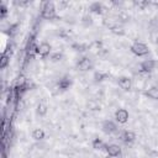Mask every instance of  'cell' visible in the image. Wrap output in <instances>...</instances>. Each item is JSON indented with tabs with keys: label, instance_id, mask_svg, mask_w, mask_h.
Instances as JSON below:
<instances>
[{
	"label": "cell",
	"instance_id": "1",
	"mask_svg": "<svg viewBox=\"0 0 158 158\" xmlns=\"http://www.w3.org/2000/svg\"><path fill=\"white\" fill-rule=\"evenodd\" d=\"M131 52L138 57H142V56H146L148 53V47L144 44V43H141V42H135L132 46H131Z\"/></svg>",
	"mask_w": 158,
	"mask_h": 158
},
{
	"label": "cell",
	"instance_id": "2",
	"mask_svg": "<svg viewBox=\"0 0 158 158\" xmlns=\"http://www.w3.org/2000/svg\"><path fill=\"white\" fill-rule=\"evenodd\" d=\"M42 15H43L44 19H48V20L53 19L56 16V7H54L53 2H47L46 4V6H44V9L42 11Z\"/></svg>",
	"mask_w": 158,
	"mask_h": 158
},
{
	"label": "cell",
	"instance_id": "3",
	"mask_svg": "<svg viewBox=\"0 0 158 158\" xmlns=\"http://www.w3.org/2000/svg\"><path fill=\"white\" fill-rule=\"evenodd\" d=\"M115 118L118 123H126L128 121V111L126 109H118L115 112Z\"/></svg>",
	"mask_w": 158,
	"mask_h": 158
},
{
	"label": "cell",
	"instance_id": "4",
	"mask_svg": "<svg viewBox=\"0 0 158 158\" xmlns=\"http://www.w3.org/2000/svg\"><path fill=\"white\" fill-rule=\"evenodd\" d=\"M120 138H121L123 142H126V143H132V142L136 139V135H135L132 131H125V132H122V133L120 135Z\"/></svg>",
	"mask_w": 158,
	"mask_h": 158
},
{
	"label": "cell",
	"instance_id": "5",
	"mask_svg": "<svg viewBox=\"0 0 158 158\" xmlns=\"http://www.w3.org/2000/svg\"><path fill=\"white\" fill-rule=\"evenodd\" d=\"M106 152L110 157H117L121 153V148L117 144H109L106 146Z\"/></svg>",
	"mask_w": 158,
	"mask_h": 158
},
{
	"label": "cell",
	"instance_id": "6",
	"mask_svg": "<svg viewBox=\"0 0 158 158\" xmlns=\"http://www.w3.org/2000/svg\"><path fill=\"white\" fill-rule=\"evenodd\" d=\"M49 52H51V46H49L48 43H46V42L41 43V44L37 47V54H40V56H42V57L49 54Z\"/></svg>",
	"mask_w": 158,
	"mask_h": 158
},
{
	"label": "cell",
	"instance_id": "7",
	"mask_svg": "<svg viewBox=\"0 0 158 158\" xmlns=\"http://www.w3.org/2000/svg\"><path fill=\"white\" fill-rule=\"evenodd\" d=\"M118 85H120L123 90H130L131 86H132V83H131V79H130V78L122 77V78L118 80Z\"/></svg>",
	"mask_w": 158,
	"mask_h": 158
},
{
	"label": "cell",
	"instance_id": "8",
	"mask_svg": "<svg viewBox=\"0 0 158 158\" xmlns=\"http://www.w3.org/2000/svg\"><path fill=\"white\" fill-rule=\"evenodd\" d=\"M154 65H156L154 60H152V59H147V60L142 62V64H141V70H144V72L148 73L149 70H152V69L154 68Z\"/></svg>",
	"mask_w": 158,
	"mask_h": 158
},
{
	"label": "cell",
	"instance_id": "9",
	"mask_svg": "<svg viewBox=\"0 0 158 158\" xmlns=\"http://www.w3.org/2000/svg\"><path fill=\"white\" fill-rule=\"evenodd\" d=\"M78 68L80 70H88L90 68V60L88 58H83L81 60H79L78 63Z\"/></svg>",
	"mask_w": 158,
	"mask_h": 158
},
{
	"label": "cell",
	"instance_id": "10",
	"mask_svg": "<svg viewBox=\"0 0 158 158\" xmlns=\"http://www.w3.org/2000/svg\"><path fill=\"white\" fill-rule=\"evenodd\" d=\"M32 138H35L36 141H40L42 138H44V131L42 128H35L32 132Z\"/></svg>",
	"mask_w": 158,
	"mask_h": 158
},
{
	"label": "cell",
	"instance_id": "11",
	"mask_svg": "<svg viewBox=\"0 0 158 158\" xmlns=\"http://www.w3.org/2000/svg\"><path fill=\"white\" fill-rule=\"evenodd\" d=\"M102 130L106 133H111L112 131H115V125L111 121H105L104 125H102Z\"/></svg>",
	"mask_w": 158,
	"mask_h": 158
},
{
	"label": "cell",
	"instance_id": "12",
	"mask_svg": "<svg viewBox=\"0 0 158 158\" xmlns=\"http://www.w3.org/2000/svg\"><path fill=\"white\" fill-rule=\"evenodd\" d=\"M147 95L151 98V99H153V100H158V88H151V89H148L147 90Z\"/></svg>",
	"mask_w": 158,
	"mask_h": 158
},
{
	"label": "cell",
	"instance_id": "13",
	"mask_svg": "<svg viewBox=\"0 0 158 158\" xmlns=\"http://www.w3.org/2000/svg\"><path fill=\"white\" fill-rule=\"evenodd\" d=\"M93 148H94V149H99V151H101L102 148H105V144H104V142H102L101 139L95 138V139L93 141Z\"/></svg>",
	"mask_w": 158,
	"mask_h": 158
},
{
	"label": "cell",
	"instance_id": "14",
	"mask_svg": "<svg viewBox=\"0 0 158 158\" xmlns=\"http://www.w3.org/2000/svg\"><path fill=\"white\" fill-rule=\"evenodd\" d=\"M111 32H112L114 35H118V36H122V35L125 33V30H123V27H122V26H118V25H116V26H112V27H111Z\"/></svg>",
	"mask_w": 158,
	"mask_h": 158
},
{
	"label": "cell",
	"instance_id": "15",
	"mask_svg": "<svg viewBox=\"0 0 158 158\" xmlns=\"http://www.w3.org/2000/svg\"><path fill=\"white\" fill-rule=\"evenodd\" d=\"M25 84H26V78L23 75H20L16 80V89H20V88H25Z\"/></svg>",
	"mask_w": 158,
	"mask_h": 158
},
{
	"label": "cell",
	"instance_id": "16",
	"mask_svg": "<svg viewBox=\"0 0 158 158\" xmlns=\"http://www.w3.org/2000/svg\"><path fill=\"white\" fill-rule=\"evenodd\" d=\"M37 112H38L40 115H44V114L47 112V105H46L44 102H40L38 106H37Z\"/></svg>",
	"mask_w": 158,
	"mask_h": 158
},
{
	"label": "cell",
	"instance_id": "17",
	"mask_svg": "<svg viewBox=\"0 0 158 158\" xmlns=\"http://www.w3.org/2000/svg\"><path fill=\"white\" fill-rule=\"evenodd\" d=\"M1 42H2V44H1V53L5 54V48H6V35L5 33L1 35Z\"/></svg>",
	"mask_w": 158,
	"mask_h": 158
},
{
	"label": "cell",
	"instance_id": "18",
	"mask_svg": "<svg viewBox=\"0 0 158 158\" xmlns=\"http://www.w3.org/2000/svg\"><path fill=\"white\" fill-rule=\"evenodd\" d=\"M58 85H59V88H60V89H67V88L69 86V80H68V79H63V80H60V81H59V84H58Z\"/></svg>",
	"mask_w": 158,
	"mask_h": 158
},
{
	"label": "cell",
	"instance_id": "19",
	"mask_svg": "<svg viewBox=\"0 0 158 158\" xmlns=\"http://www.w3.org/2000/svg\"><path fill=\"white\" fill-rule=\"evenodd\" d=\"M7 62H9L7 57H6L5 54H2V57H1V63H0V67H1V68H5V67L7 65Z\"/></svg>",
	"mask_w": 158,
	"mask_h": 158
},
{
	"label": "cell",
	"instance_id": "20",
	"mask_svg": "<svg viewBox=\"0 0 158 158\" xmlns=\"http://www.w3.org/2000/svg\"><path fill=\"white\" fill-rule=\"evenodd\" d=\"M136 5H137V6H146V5H147V2H146V1H137V2H136Z\"/></svg>",
	"mask_w": 158,
	"mask_h": 158
}]
</instances>
